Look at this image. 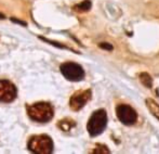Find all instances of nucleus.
Instances as JSON below:
<instances>
[{
	"label": "nucleus",
	"instance_id": "7ed1b4c3",
	"mask_svg": "<svg viewBox=\"0 0 159 154\" xmlns=\"http://www.w3.org/2000/svg\"><path fill=\"white\" fill-rule=\"evenodd\" d=\"M28 149L34 153L50 154L53 152L52 139L47 135L33 136L28 141Z\"/></svg>",
	"mask_w": 159,
	"mask_h": 154
},
{
	"label": "nucleus",
	"instance_id": "f257e3e1",
	"mask_svg": "<svg viewBox=\"0 0 159 154\" xmlns=\"http://www.w3.org/2000/svg\"><path fill=\"white\" fill-rule=\"evenodd\" d=\"M28 116L35 122L47 123L52 119L54 115V111L50 103L48 102H37V103L27 105Z\"/></svg>",
	"mask_w": 159,
	"mask_h": 154
},
{
	"label": "nucleus",
	"instance_id": "9b49d317",
	"mask_svg": "<svg viewBox=\"0 0 159 154\" xmlns=\"http://www.w3.org/2000/svg\"><path fill=\"white\" fill-rule=\"evenodd\" d=\"M139 77H140L141 82H142L145 87H147V88H152V87H153V79H152L149 74H147V73H145V72L141 73Z\"/></svg>",
	"mask_w": 159,
	"mask_h": 154
},
{
	"label": "nucleus",
	"instance_id": "9d476101",
	"mask_svg": "<svg viewBox=\"0 0 159 154\" xmlns=\"http://www.w3.org/2000/svg\"><path fill=\"white\" fill-rule=\"evenodd\" d=\"M145 103H146V106L148 108V110L151 111L152 114L159 119V104H157L154 100H152V99H146Z\"/></svg>",
	"mask_w": 159,
	"mask_h": 154
},
{
	"label": "nucleus",
	"instance_id": "423d86ee",
	"mask_svg": "<svg viewBox=\"0 0 159 154\" xmlns=\"http://www.w3.org/2000/svg\"><path fill=\"white\" fill-rule=\"evenodd\" d=\"M16 96V87L12 82L6 79H0V102L10 103L14 101Z\"/></svg>",
	"mask_w": 159,
	"mask_h": 154
},
{
	"label": "nucleus",
	"instance_id": "0eeeda50",
	"mask_svg": "<svg viewBox=\"0 0 159 154\" xmlns=\"http://www.w3.org/2000/svg\"><path fill=\"white\" fill-rule=\"evenodd\" d=\"M92 93L91 90H80L75 92L71 96L70 100H69V106L73 111H80L89 101H90Z\"/></svg>",
	"mask_w": 159,
	"mask_h": 154
},
{
	"label": "nucleus",
	"instance_id": "f8f14e48",
	"mask_svg": "<svg viewBox=\"0 0 159 154\" xmlns=\"http://www.w3.org/2000/svg\"><path fill=\"white\" fill-rule=\"evenodd\" d=\"M93 153H102V154L106 153V154H108L111 152H109L108 148H107L106 146H103V144H98V146H96V148L93 150Z\"/></svg>",
	"mask_w": 159,
	"mask_h": 154
},
{
	"label": "nucleus",
	"instance_id": "f03ea898",
	"mask_svg": "<svg viewBox=\"0 0 159 154\" xmlns=\"http://www.w3.org/2000/svg\"><path fill=\"white\" fill-rule=\"evenodd\" d=\"M107 125V114L106 111L100 109L93 112L91 117L89 118V122L87 124V130L91 137H96L101 135L106 128Z\"/></svg>",
	"mask_w": 159,
	"mask_h": 154
},
{
	"label": "nucleus",
	"instance_id": "4468645a",
	"mask_svg": "<svg viewBox=\"0 0 159 154\" xmlns=\"http://www.w3.org/2000/svg\"><path fill=\"white\" fill-rule=\"evenodd\" d=\"M12 22H14V23H17V24H21V25H23V26H26L27 24H26V22H22V21H20V20H16V19H14V17H12Z\"/></svg>",
	"mask_w": 159,
	"mask_h": 154
},
{
	"label": "nucleus",
	"instance_id": "1a4fd4ad",
	"mask_svg": "<svg viewBox=\"0 0 159 154\" xmlns=\"http://www.w3.org/2000/svg\"><path fill=\"white\" fill-rule=\"evenodd\" d=\"M91 7H92V3H91L90 0H84V1L80 2V3L74 6L73 10L76 11V12L82 13V12H87V11H89L91 9Z\"/></svg>",
	"mask_w": 159,
	"mask_h": 154
},
{
	"label": "nucleus",
	"instance_id": "ddd939ff",
	"mask_svg": "<svg viewBox=\"0 0 159 154\" xmlns=\"http://www.w3.org/2000/svg\"><path fill=\"white\" fill-rule=\"evenodd\" d=\"M98 46H100V48L104 49V50H109V51L113 50V44H107V42H102V44H100Z\"/></svg>",
	"mask_w": 159,
	"mask_h": 154
},
{
	"label": "nucleus",
	"instance_id": "39448f33",
	"mask_svg": "<svg viewBox=\"0 0 159 154\" xmlns=\"http://www.w3.org/2000/svg\"><path fill=\"white\" fill-rule=\"evenodd\" d=\"M116 114H117L118 119L127 126H131V125L135 124L138 120V114H136L135 110L128 104L118 105L116 109Z\"/></svg>",
	"mask_w": 159,
	"mask_h": 154
},
{
	"label": "nucleus",
	"instance_id": "2eb2a0df",
	"mask_svg": "<svg viewBox=\"0 0 159 154\" xmlns=\"http://www.w3.org/2000/svg\"><path fill=\"white\" fill-rule=\"evenodd\" d=\"M4 19H6V16L2 13H0V20H4Z\"/></svg>",
	"mask_w": 159,
	"mask_h": 154
},
{
	"label": "nucleus",
	"instance_id": "6e6552de",
	"mask_svg": "<svg viewBox=\"0 0 159 154\" xmlns=\"http://www.w3.org/2000/svg\"><path fill=\"white\" fill-rule=\"evenodd\" d=\"M57 126H59L63 131H66L67 133V131L70 130L73 127L76 126V123H75V120H73L71 118H64V119L60 120Z\"/></svg>",
	"mask_w": 159,
	"mask_h": 154
},
{
	"label": "nucleus",
	"instance_id": "20e7f679",
	"mask_svg": "<svg viewBox=\"0 0 159 154\" xmlns=\"http://www.w3.org/2000/svg\"><path fill=\"white\" fill-rule=\"evenodd\" d=\"M60 71L66 79L70 82H80L84 78V71L79 64L74 62H66L60 66Z\"/></svg>",
	"mask_w": 159,
	"mask_h": 154
}]
</instances>
